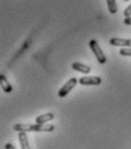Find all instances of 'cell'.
<instances>
[{
    "label": "cell",
    "mask_w": 131,
    "mask_h": 149,
    "mask_svg": "<svg viewBox=\"0 0 131 149\" xmlns=\"http://www.w3.org/2000/svg\"><path fill=\"white\" fill-rule=\"evenodd\" d=\"M89 47H90L91 52L94 53V55L96 56V58H97L98 63H100V64L106 63V56H105L104 52L102 51V48L99 47L98 42H97L95 39H93V40H90V41H89Z\"/></svg>",
    "instance_id": "6da1fadb"
},
{
    "label": "cell",
    "mask_w": 131,
    "mask_h": 149,
    "mask_svg": "<svg viewBox=\"0 0 131 149\" xmlns=\"http://www.w3.org/2000/svg\"><path fill=\"white\" fill-rule=\"evenodd\" d=\"M78 81H79V80H78L75 77L71 78V79H69V80L62 86V88L58 91V96H59V97H65V96H66V95L70 93L75 86H76Z\"/></svg>",
    "instance_id": "7a4b0ae2"
},
{
    "label": "cell",
    "mask_w": 131,
    "mask_h": 149,
    "mask_svg": "<svg viewBox=\"0 0 131 149\" xmlns=\"http://www.w3.org/2000/svg\"><path fill=\"white\" fill-rule=\"evenodd\" d=\"M79 83L83 86H97L102 84V78L98 76H87L79 79Z\"/></svg>",
    "instance_id": "3957f363"
},
{
    "label": "cell",
    "mask_w": 131,
    "mask_h": 149,
    "mask_svg": "<svg viewBox=\"0 0 131 149\" xmlns=\"http://www.w3.org/2000/svg\"><path fill=\"white\" fill-rule=\"evenodd\" d=\"M55 126L53 124H32V132H53Z\"/></svg>",
    "instance_id": "277c9868"
},
{
    "label": "cell",
    "mask_w": 131,
    "mask_h": 149,
    "mask_svg": "<svg viewBox=\"0 0 131 149\" xmlns=\"http://www.w3.org/2000/svg\"><path fill=\"white\" fill-rule=\"evenodd\" d=\"M110 44L113 46H120V47H131V39L126 38H111Z\"/></svg>",
    "instance_id": "5b68a950"
},
{
    "label": "cell",
    "mask_w": 131,
    "mask_h": 149,
    "mask_svg": "<svg viewBox=\"0 0 131 149\" xmlns=\"http://www.w3.org/2000/svg\"><path fill=\"white\" fill-rule=\"evenodd\" d=\"M55 118V115L53 112H47V113H43L41 116H38L36 118V123L38 124H47L48 122L53 120Z\"/></svg>",
    "instance_id": "8992f818"
},
{
    "label": "cell",
    "mask_w": 131,
    "mask_h": 149,
    "mask_svg": "<svg viewBox=\"0 0 131 149\" xmlns=\"http://www.w3.org/2000/svg\"><path fill=\"white\" fill-rule=\"evenodd\" d=\"M72 69L79 71V72H82V74H90V71H91V68L89 65H86V64H82L79 62L72 63Z\"/></svg>",
    "instance_id": "52a82bcc"
},
{
    "label": "cell",
    "mask_w": 131,
    "mask_h": 149,
    "mask_svg": "<svg viewBox=\"0 0 131 149\" xmlns=\"http://www.w3.org/2000/svg\"><path fill=\"white\" fill-rule=\"evenodd\" d=\"M0 83H1V88L5 93H10L13 91V86L12 84L8 81V79L6 78L5 74H1L0 76Z\"/></svg>",
    "instance_id": "ba28073f"
},
{
    "label": "cell",
    "mask_w": 131,
    "mask_h": 149,
    "mask_svg": "<svg viewBox=\"0 0 131 149\" xmlns=\"http://www.w3.org/2000/svg\"><path fill=\"white\" fill-rule=\"evenodd\" d=\"M19 141L22 149H30L29 139H27L26 132H19Z\"/></svg>",
    "instance_id": "9c48e42d"
},
{
    "label": "cell",
    "mask_w": 131,
    "mask_h": 149,
    "mask_svg": "<svg viewBox=\"0 0 131 149\" xmlns=\"http://www.w3.org/2000/svg\"><path fill=\"white\" fill-rule=\"evenodd\" d=\"M106 3H107L108 12H110L111 14H115V13L117 12V6H116L115 0H106Z\"/></svg>",
    "instance_id": "30bf717a"
},
{
    "label": "cell",
    "mask_w": 131,
    "mask_h": 149,
    "mask_svg": "<svg viewBox=\"0 0 131 149\" xmlns=\"http://www.w3.org/2000/svg\"><path fill=\"white\" fill-rule=\"evenodd\" d=\"M120 54L123 56H131V47H122L120 49Z\"/></svg>",
    "instance_id": "8fae6325"
},
{
    "label": "cell",
    "mask_w": 131,
    "mask_h": 149,
    "mask_svg": "<svg viewBox=\"0 0 131 149\" xmlns=\"http://www.w3.org/2000/svg\"><path fill=\"white\" fill-rule=\"evenodd\" d=\"M124 16H126V17L131 16V3H129V6L124 9Z\"/></svg>",
    "instance_id": "7c38bea8"
},
{
    "label": "cell",
    "mask_w": 131,
    "mask_h": 149,
    "mask_svg": "<svg viewBox=\"0 0 131 149\" xmlns=\"http://www.w3.org/2000/svg\"><path fill=\"white\" fill-rule=\"evenodd\" d=\"M123 22H124V24H126V25H131V16H129V17H126Z\"/></svg>",
    "instance_id": "4fadbf2b"
},
{
    "label": "cell",
    "mask_w": 131,
    "mask_h": 149,
    "mask_svg": "<svg viewBox=\"0 0 131 149\" xmlns=\"http://www.w3.org/2000/svg\"><path fill=\"white\" fill-rule=\"evenodd\" d=\"M5 149H16L12 143H7L6 146H5Z\"/></svg>",
    "instance_id": "5bb4252c"
},
{
    "label": "cell",
    "mask_w": 131,
    "mask_h": 149,
    "mask_svg": "<svg viewBox=\"0 0 131 149\" xmlns=\"http://www.w3.org/2000/svg\"><path fill=\"white\" fill-rule=\"evenodd\" d=\"M124 1H129V0H124Z\"/></svg>",
    "instance_id": "9a60e30c"
}]
</instances>
